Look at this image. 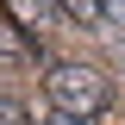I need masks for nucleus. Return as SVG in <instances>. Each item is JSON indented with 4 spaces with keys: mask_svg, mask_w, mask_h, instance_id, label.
I'll list each match as a JSON object with an SVG mask.
<instances>
[{
    "mask_svg": "<svg viewBox=\"0 0 125 125\" xmlns=\"http://www.w3.org/2000/svg\"><path fill=\"white\" fill-rule=\"evenodd\" d=\"M44 94H50V113H69V119H100L113 100V81L94 69V62H56L44 75Z\"/></svg>",
    "mask_w": 125,
    "mask_h": 125,
    "instance_id": "f257e3e1",
    "label": "nucleus"
},
{
    "mask_svg": "<svg viewBox=\"0 0 125 125\" xmlns=\"http://www.w3.org/2000/svg\"><path fill=\"white\" fill-rule=\"evenodd\" d=\"M62 19H75V25L100 31V25H106V6H94V0H69V6H62Z\"/></svg>",
    "mask_w": 125,
    "mask_h": 125,
    "instance_id": "f03ea898",
    "label": "nucleus"
},
{
    "mask_svg": "<svg viewBox=\"0 0 125 125\" xmlns=\"http://www.w3.org/2000/svg\"><path fill=\"white\" fill-rule=\"evenodd\" d=\"M0 125H25V106H19L13 94H0Z\"/></svg>",
    "mask_w": 125,
    "mask_h": 125,
    "instance_id": "7ed1b4c3",
    "label": "nucleus"
},
{
    "mask_svg": "<svg viewBox=\"0 0 125 125\" xmlns=\"http://www.w3.org/2000/svg\"><path fill=\"white\" fill-rule=\"evenodd\" d=\"M13 56H19V38H13L6 25H0V62H13Z\"/></svg>",
    "mask_w": 125,
    "mask_h": 125,
    "instance_id": "20e7f679",
    "label": "nucleus"
},
{
    "mask_svg": "<svg viewBox=\"0 0 125 125\" xmlns=\"http://www.w3.org/2000/svg\"><path fill=\"white\" fill-rule=\"evenodd\" d=\"M50 125H81V119H69V113H50Z\"/></svg>",
    "mask_w": 125,
    "mask_h": 125,
    "instance_id": "39448f33",
    "label": "nucleus"
}]
</instances>
